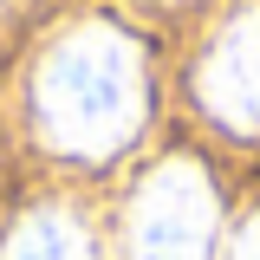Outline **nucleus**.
I'll return each mask as SVG.
<instances>
[{
  "label": "nucleus",
  "instance_id": "1",
  "mask_svg": "<svg viewBox=\"0 0 260 260\" xmlns=\"http://www.w3.org/2000/svg\"><path fill=\"white\" fill-rule=\"evenodd\" d=\"M26 124L65 162L124 156L150 124V52L117 20L59 26L26 72Z\"/></svg>",
  "mask_w": 260,
  "mask_h": 260
},
{
  "label": "nucleus",
  "instance_id": "2",
  "mask_svg": "<svg viewBox=\"0 0 260 260\" xmlns=\"http://www.w3.org/2000/svg\"><path fill=\"white\" fill-rule=\"evenodd\" d=\"M221 195L195 156H162L124 202L117 260H215Z\"/></svg>",
  "mask_w": 260,
  "mask_h": 260
},
{
  "label": "nucleus",
  "instance_id": "3",
  "mask_svg": "<svg viewBox=\"0 0 260 260\" xmlns=\"http://www.w3.org/2000/svg\"><path fill=\"white\" fill-rule=\"evenodd\" d=\"M195 104L228 137H260V0L228 7L202 59H195Z\"/></svg>",
  "mask_w": 260,
  "mask_h": 260
},
{
  "label": "nucleus",
  "instance_id": "4",
  "mask_svg": "<svg viewBox=\"0 0 260 260\" xmlns=\"http://www.w3.org/2000/svg\"><path fill=\"white\" fill-rule=\"evenodd\" d=\"M0 260H104V254H98V234L78 208L39 202L26 215H13V228L0 234Z\"/></svg>",
  "mask_w": 260,
  "mask_h": 260
},
{
  "label": "nucleus",
  "instance_id": "5",
  "mask_svg": "<svg viewBox=\"0 0 260 260\" xmlns=\"http://www.w3.org/2000/svg\"><path fill=\"white\" fill-rule=\"evenodd\" d=\"M221 260H260V208L247 215V221L228 234V247H221Z\"/></svg>",
  "mask_w": 260,
  "mask_h": 260
},
{
  "label": "nucleus",
  "instance_id": "6",
  "mask_svg": "<svg viewBox=\"0 0 260 260\" xmlns=\"http://www.w3.org/2000/svg\"><path fill=\"white\" fill-rule=\"evenodd\" d=\"M7 7H13V0H0V20H7Z\"/></svg>",
  "mask_w": 260,
  "mask_h": 260
}]
</instances>
